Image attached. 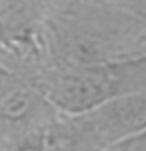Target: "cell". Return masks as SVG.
Here are the masks:
<instances>
[{
  "label": "cell",
  "instance_id": "cell-1",
  "mask_svg": "<svg viewBox=\"0 0 146 151\" xmlns=\"http://www.w3.org/2000/svg\"><path fill=\"white\" fill-rule=\"evenodd\" d=\"M50 58L107 63L146 57V17L104 0H54L44 25Z\"/></svg>",
  "mask_w": 146,
  "mask_h": 151
},
{
  "label": "cell",
  "instance_id": "cell-2",
  "mask_svg": "<svg viewBox=\"0 0 146 151\" xmlns=\"http://www.w3.org/2000/svg\"><path fill=\"white\" fill-rule=\"evenodd\" d=\"M30 82L63 115H80L112 98L146 88V57L107 63L49 60Z\"/></svg>",
  "mask_w": 146,
  "mask_h": 151
},
{
  "label": "cell",
  "instance_id": "cell-3",
  "mask_svg": "<svg viewBox=\"0 0 146 151\" xmlns=\"http://www.w3.org/2000/svg\"><path fill=\"white\" fill-rule=\"evenodd\" d=\"M88 151H104L146 129V88L126 93L80 115H68Z\"/></svg>",
  "mask_w": 146,
  "mask_h": 151
},
{
  "label": "cell",
  "instance_id": "cell-4",
  "mask_svg": "<svg viewBox=\"0 0 146 151\" xmlns=\"http://www.w3.org/2000/svg\"><path fill=\"white\" fill-rule=\"evenodd\" d=\"M52 3L54 0H0V46L39 40Z\"/></svg>",
  "mask_w": 146,
  "mask_h": 151
},
{
  "label": "cell",
  "instance_id": "cell-5",
  "mask_svg": "<svg viewBox=\"0 0 146 151\" xmlns=\"http://www.w3.org/2000/svg\"><path fill=\"white\" fill-rule=\"evenodd\" d=\"M104 151H146V129L134 135L132 139L122 142L120 145L110 146Z\"/></svg>",
  "mask_w": 146,
  "mask_h": 151
},
{
  "label": "cell",
  "instance_id": "cell-6",
  "mask_svg": "<svg viewBox=\"0 0 146 151\" xmlns=\"http://www.w3.org/2000/svg\"><path fill=\"white\" fill-rule=\"evenodd\" d=\"M104 2H108L115 6H120L122 9L146 17V0H104Z\"/></svg>",
  "mask_w": 146,
  "mask_h": 151
}]
</instances>
